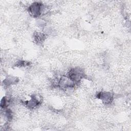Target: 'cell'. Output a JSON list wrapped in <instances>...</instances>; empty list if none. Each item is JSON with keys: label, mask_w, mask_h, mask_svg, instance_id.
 Returning a JSON list of instances; mask_svg holds the SVG:
<instances>
[{"label": "cell", "mask_w": 131, "mask_h": 131, "mask_svg": "<svg viewBox=\"0 0 131 131\" xmlns=\"http://www.w3.org/2000/svg\"><path fill=\"white\" fill-rule=\"evenodd\" d=\"M42 8V5L40 3H34L29 7V11L32 16L37 17L41 14Z\"/></svg>", "instance_id": "7a4b0ae2"}, {"label": "cell", "mask_w": 131, "mask_h": 131, "mask_svg": "<svg viewBox=\"0 0 131 131\" xmlns=\"http://www.w3.org/2000/svg\"><path fill=\"white\" fill-rule=\"evenodd\" d=\"M39 103V102L35 97L32 98L29 101L27 102V105L30 108H34L36 107Z\"/></svg>", "instance_id": "277c9868"}, {"label": "cell", "mask_w": 131, "mask_h": 131, "mask_svg": "<svg viewBox=\"0 0 131 131\" xmlns=\"http://www.w3.org/2000/svg\"><path fill=\"white\" fill-rule=\"evenodd\" d=\"M98 98L106 104L111 103L113 99L112 94L109 92H100L98 95Z\"/></svg>", "instance_id": "3957f363"}, {"label": "cell", "mask_w": 131, "mask_h": 131, "mask_svg": "<svg viewBox=\"0 0 131 131\" xmlns=\"http://www.w3.org/2000/svg\"><path fill=\"white\" fill-rule=\"evenodd\" d=\"M83 75V73L82 70L79 68H75L70 71L68 77L74 82H77L81 79Z\"/></svg>", "instance_id": "6da1fadb"}]
</instances>
